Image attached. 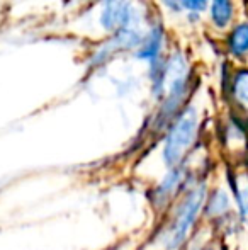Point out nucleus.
<instances>
[{"mask_svg":"<svg viewBox=\"0 0 248 250\" xmlns=\"http://www.w3.org/2000/svg\"><path fill=\"white\" fill-rule=\"evenodd\" d=\"M165 2L167 7H170L172 10H180V7H182V0H163Z\"/></svg>","mask_w":248,"mask_h":250,"instance_id":"obj_12","label":"nucleus"},{"mask_svg":"<svg viewBox=\"0 0 248 250\" xmlns=\"http://www.w3.org/2000/svg\"><path fill=\"white\" fill-rule=\"evenodd\" d=\"M209 250H214V249H209Z\"/></svg>","mask_w":248,"mask_h":250,"instance_id":"obj_13","label":"nucleus"},{"mask_svg":"<svg viewBox=\"0 0 248 250\" xmlns=\"http://www.w3.org/2000/svg\"><path fill=\"white\" fill-rule=\"evenodd\" d=\"M162 41H163L162 31H160L158 27H155V29L145 38V41H143L141 48H139V51H138V56H141V58H150V60L155 58L160 53Z\"/></svg>","mask_w":248,"mask_h":250,"instance_id":"obj_9","label":"nucleus"},{"mask_svg":"<svg viewBox=\"0 0 248 250\" xmlns=\"http://www.w3.org/2000/svg\"><path fill=\"white\" fill-rule=\"evenodd\" d=\"M233 2L231 0H211V19L218 27H226L233 19Z\"/></svg>","mask_w":248,"mask_h":250,"instance_id":"obj_6","label":"nucleus"},{"mask_svg":"<svg viewBox=\"0 0 248 250\" xmlns=\"http://www.w3.org/2000/svg\"><path fill=\"white\" fill-rule=\"evenodd\" d=\"M228 48L235 56H243L248 53V22H242L231 31L228 38Z\"/></svg>","mask_w":248,"mask_h":250,"instance_id":"obj_7","label":"nucleus"},{"mask_svg":"<svg viewBox=\"0 0 248 250\" xmlns=\"http://www.w3.org/2000/svg\"><path fill=\"white\" fill-rule=\"evenodd\" d=\"M233 192L238 204L240 216L248 223V177L247 175H238L233 182Z\"/></svg>","mask_w":248,"mask_h":250,"instance_id":"obj_8","label":"nucleus"},{"mask_svg":"<svg viewBox=\"0 0 248 250\" xmlns=\"http://www.w3.org/2000/svg\"><path fill=\"white\" fill-rule=\"evenodd\" d=\"M206 199V186L199 184L194 189L189 191V194L180 203L177 214L173 218V223L170 230L167 231L165 244L169 250H177L180 245L186 242L189 231H191L192 225H194L195 218H197L199 211H201L202 204Z\"/></svg>","mask_w":248,"mask_h":250,"instance_id":"obj_2","label":"nucleus"},{"mask_svg":"<svg viewBox=\"0 0 248 250\" xmlns=\"http://www.w3.org/2000/svg\"><path fill=\"white\" fill-rule=\"evenodd\" d=\"M229 208V198L228 192L225 191H216L214 194L211 196L208 203V214L209 216H219V214L226 213Z\"/></svg>","mask_w":248,"mask_h":250,"instance_id":"obj_10","label":"nucleus"},{"mask_svg":"<svg viewBox=\"0 0 248 250\" xmlns=\"http://www.w3.org/2000/svg\"><path fill=\"white\" fill-rule=\"evenodd\" d=\"M197 111L194 107H187L173 123L163 148V158L169 167H179V164L184 160L197 135Z\"/></svg>","mask_w":248,"mask_h":250,"instance_id":"obj_1","label":"nucleus"},{"mask_svg":"<svg viewBox=\"0 0 248 250\" xmlns=\"http://www.w3.org/2000/svg\"><path fill=\"white\" fill-rule=\"evenodd\" d=\"M131 0H106V7L102 12V26L106 29H121L128 24L131 17L129 10Z\"/></svg>","mask_w":248,"mask_h":250,"instance_id":"obj_3","label":"nucleus"},{"mask_svg":"<svg viewBox=\"0 0 248 250\" xmlns=\"http://www.w3.org/2000/svg\"><path fill=\"white\" fill-rule=\"evenodd\" d=\"M184 182V170L179 167L172 168L170 174H167V177L162 181L158 191H156V198H158L160 203H165L167 199H170L173 196V192L180 188V184Z\"/></svg>","mask_w":248,"mask_h":250,"instance_id":"obj_5","label":"nucleus"},{"mask_svg":"<svg viewBox=\"0 0 248 250\" xmlns=\"http://www.w3.org/2000/svg\"><path fill=\"white\" fill-rule=\"evenodd\" d=\"M231 97L242 111L248 112V68L235 73L231 80Z\"/></svg>","mask_w":248,"mask_h":250,"instance_id":"obj_4","label":"nucleus"},{"mask_svg":"<svg viewBox=\"0 0 248 250\" xmlns=\"http://www.w3.org/2000/svg\"><path fill=\"white\" fill-rule=\"evenodd\" d=\"M208 5V0H182V7H186L191 12H202Z\"/></svg>","mask_w":248,"mask_h":250,"instance_id":"obj_11","label":"nucleus"}]
</instances>
